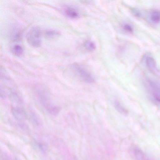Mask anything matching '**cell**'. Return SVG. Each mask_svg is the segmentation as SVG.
<instances>
[{
  "instance_id": "obj_1",
  "label": "cell",
  "mask_w": 160,
  "mask_h": 160,
  "mask_svg": "<svg viewBox=\"0 0 160 160\" xmlns=\"http://www.w3.org/2000/svg\"><path fill=\"white\" fill-rule=\"evenodd\" d=\"M42 32L37 26L30 28L26 34L27 42L31 46L34 48L39 47L41 45Z\"/></svg>"
},
{
  "instance_id": "obj_2",
  "label": "cell",
  "mask_w": 160,
  "mask_h": 160,
  "mask_svg": "<svg viewBox=\"0 0 160 160\" xmlns=\"http://www.w3.org/2000/svg\"><path fill=\"white\" fill-rule=\"evenodd\" d=\"M38 95L40 102L49 113L56 115L59 113L60 108L52 104L44 92L40 91L38 92Z\"/></svg>"
},
{
  "instance_id": "obj_3",
  "label": "cell",
  "mask_w": 160,
  "mask_h": 160,
  "mask_svg": "<svg viewBox=\"0 0 160 160\" xmlns=\"http://www.w3.org/2000/svg\"><path fill=\"white\" fill-rule=\"evenodd\" d=\"M72 68L73 70L84 81L88 83L94 82V78L90 73L80 65L77 64H74L72 65Z\"/></svg>"
},
{
  "instance_id": "obj_4",
  "label": "cell",
  "mask_w": 160,
  "mask_h": 160,
  "mask_svg": "<svg viewBox=\"0 0 160 160\" xmlns=\"http://www.w3.org/2000/svg\"><path fill=\"white\" fill-rule=\"evenodd\" d=\"M11 112L13 117L18 120L23 121L27 118L26 112L22 108L12 106L11 108Z\"/></svg>"
},
{
  "instance_id": "obj_5",
  "label": "cell",
  "mask_w": 160,
  "mask_h": 160,
  "mask_svg": "<svg viewBox=\"0 0 160 160\" xmlns=\"http://www.w3.org/2000/svg\"><path fill=\"white\" fill-rule=\"evenodd\" d=\"M42 35L45 38L48 39H53L57 38L60 35V32L57 30L48 29L44 30Z\"/></svg>"
},
{
  "instance_id": "obj_6",
  "label": "cell",
  "mask_w": 160,
  "mask_h": 160,
  "mask_svg": "<svg viewBox=\"0 0 160 160\" xmlns=\"http://www.w3.org/2000/svg\"><path fill=\"white\" fill-rule=\"evenodd\" d=\"M64 12L66 16L71 18H77L79 15L78 12L76 9L70 7L66 8Z\"/></svg>"
},
{
  "instance_id": "obj_7",
  "label": "cell",
  "mask_w": 160,
  "mask_h": 160,
  "mask_svg": "<svg viewBox=\"0 0 160 160\" xmlns=\"http://www.w3.org/2000/svg\"><path fill=\"white\" fill-rule=\"evenodd\" d=\"M9 97L10 100L13 103L18 104H21L23 103V101L22 97L16 91H12Z\"/></svg>"
},
{
  "instance_id": "obj_8",
  "label": "cell",
  "mask_w": 160,
  "mask_h": 160,
  "mask_svg": "<svg viewBox=\"0 0 160 160\" xmlns=\"http://www.w3.org/2000/svg\"><path fill=\"white\" fill-rule=\"evenodd\" d=\"M10 50L12 54L17 57H20L23 53V49L22 47L18 44L13 45L11 47Z\"/></svg>"
},
{
  "instance_id": "obj_9",
  "label": "cell",
  "mask_w": 160,
  "mask_h": 160,
  "mask_svg": "<svg viewBox=\"0 0 160 160\" xmlns=\"http://www.w3.org/2000/svg\"><path fill=\"white\" fill-rule=\"evenodd\" d=\"M134 154L137 160H144V154L140 148H135L133 150Z\"/></svg>"
},
{
  "instance_id": "obj_10",
  "label": "cell",
  "mask_w": 160,
  "mask_h": 160,
  "mask_svg": "<svg viewBox=\"0 0 160 160\" xmlns=\"http://www.w3.org/2000/svg\"><path fill=\"white\" fill-rule=\"evenodd\" d=\"M147 66L151 69H155L156 66V62L154 59L152 57L147 58L146 61Z\"/></svg>"
},
{
  "instance_id": "obj_11",
  "label": "cell",
  "mask_w": 160,
  "mask_h": 160,
  "mask_svg": "<svg viewBox=\"0 0 160 160\" xmlns=\"http://www.w3.org/2000/svg\"><path fill=\"white\" fill-rule=\"evenodd\" d=\"M114 105L116 110L121 114L125 115L127 113V110L117 101L116 100L114 102Z\"/></svg>"
},
{
  "instance_id": "obj_12",
  "label": "cell",
  "mask_w": 160,
  "mask_h": 160,
  "mask_svg": "<svg viewBox=\"0 0 160 160\" xmlns=\"http://www.w3.org/2000/svg\"><path fill=\"white\" fill-rule=\"evenodd\" d=\"M85 47L88 50L92 51L95 50L96 46L95 43L91 41H87L84 43Z\"/></svg>"
},
{
  "instance_id": "obj_13",
  "label": "cell",
  "mask_w": 160,
  "mask_h": 160,
  "mask_svg": "<svg viewBox=\"0 0 160 160\" xmlns=\"http://www.w3.org/2000/svg\"><path fill=\"white\" fill-rule=\"evenodd\" d=\"M151 20L155 22L160 21V12L155 11L152 13L150 16Z\"/></svg>"
},
{
  "instance_id": "obj_14",
  "label": "cell",
  "mask_w": 160,
  "mask_h": 160,
  "mask_svg": "<svg viewBox=\"0 0 160 160\" xmlns=\"http://www.w3.org/2000/svg\"><path fill=\"white\" fill-rule=\"evenodd\" d=\"M122 28L124 30L129 32H132L133 30L132 27L128 23H124L122 24Z\"/></svg>"
},
{
  "instance_id": "obj_15",
  "label": "cell",
  "mask_w": 160,
  "mask_h": 160,
  "mask_svg": "<svg viewBox=\"0 0 160 160\" xmlns=\"http://www.w3.org/2000/svg\"><path fill=\"white\" fill-rule=\"evenodd\" d=\"M30 117V119L32 122L35 125H38V120L37 116L32 113Z\"/></svg>"
},
{
  "instance_id": "obj_16",
  "label": "cell",
  "mask_w": 160,
  "mask_h": 160,
  "mask_svg": "<svg viewBox=\"0 0 160 160\" xmlns=\"http://www.w3.org/2000/svg\"><path fill=\"white\" fill-rule=\"evenodd\" d=\"M1 160H9L8 157L6 156H3L1 158Z\"/></svg>"
}]
</instances>
